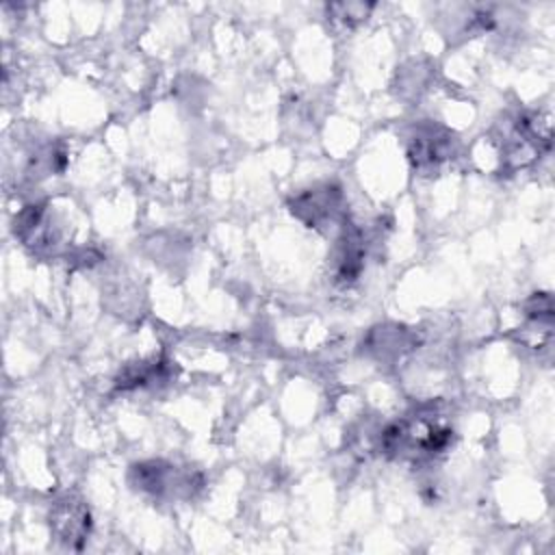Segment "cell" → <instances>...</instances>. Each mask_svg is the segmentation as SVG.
Instances as JSON below:
<instances>
[{"mask_svg":"<svg viewBox=\"0 0 555 555\" xmlns=\"http://www.w3.org/2000/svg\"><path fill=\"white\" fill-rule=\"evenodd\" d=\"M50 529L54 535L72 548H80L91 529V516L80 499L65 496L50 509Z\"/></svg>","mask_w":555,"mask_h":555,"instance_id":"cell-1","label":"cell"},{"mask_svg":"<svg viewBox=\"0 0 555 555\" xmlns=\"http://www.w3.org/2000/svg\"><path fill=\"white\" fill-rule=\"evenodd\" d=\"M291 210L310 228L330 225L340 212V191L334 186L308 189L293 199Z\"/></svg>","mask_w":555,"mask_h":555,"instance_id":"cell-2","label":"cell"},{"mask_svg":"<svg viewBox=\"0 0 555 555\" xmlns=\"http://www.w3.org/2000/svg\"><path fill=\"white\" fill-rule=\"evenodd\" d=\"M447 156L444 139L434 132H421L410 143V158L418 169H431Z\"/></svg>","mask_w":555,"mask_h":555,"instance_id":"cell-3","label":"cell"}]
</instances>
